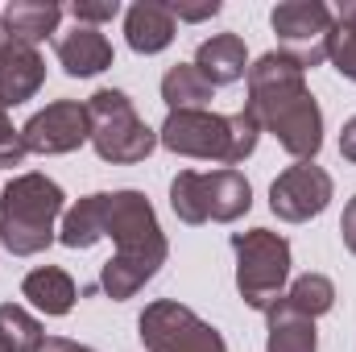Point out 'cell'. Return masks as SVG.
Returning <instances> with one entry per match:
<instances>
[{
  "mask_svg": "<svg viewBox=\"0 0 356 352\" xmlns=\"http://www.w3.org/2000/svg\"><path fill=\"white\" fill-rule=\"evenodd\" d=\"M124 38L137 54H162L175 42V13L170 4H154L141 0L124 13Z\"/></svg>",
  "mask_w": 356,
  "mask_h": 352,
  "instance_id": "15",
  "label": "cell"
},
{
  "mask_svg": "<svg viewBox=\"0 0 356 352\" xmlns=\"http://www.w3.org/2000/svg\"><path fill=\"white\" fill-rule=\"evenodd\" d=\"M170 13H175V21H207V17L220 13V4H216V0H207V4H199V8H182V4H175Z\"/></svg>",
  "mask_w": 356,
  "mask_h": 352,
  "instance_id": "26",
  "label": "cell"
},
{
  "mask_svg": "<svg viewBox=\"0 0 356 352\" xmlns=\"http://www.w3.org/2000/svg\"><path fill=\"white\" fill-rule=\"evenodd\" d=\"M261 125L249 108L241 112H170L166 125L158 129V145H166L170 154L182 158H203V162H220L224 170H232L236 162H245L257 150Z\"/></svg>",
  "mask_w": 356,
  "mask_h": 352,
  "instance_id": "3",
  "label": "cell"
},
{
  "mask_svg": "<svg viewBox=\"0 0 356 352\" xmlns=\"http://www.w3.org/2000/svg\"><path fill=\"white\" fill-rule=\"evenodd\" d=\"M104 237L116 241V257L99 269V290L116 303L133 298L170 257L154 203L141 191H95L63 216L58 241L67 249H91Z\"/></svg>",
  "mask_w": 356,
  "mask_h": 352,
  "instance_id": "1",
  "label": "cell"
},
{
  "mask_svg": "<svg viewBox=\"0 0 356 352\" xmlns=\"http://www.w3.org/2000/svg\"><path fill=\"white\" fill-rule=\"evenodd\" d=\"M327 63L356 83V0H348L336 17V29H332V42H327Z\"/></svg>",
  "mask_w": 356,
  "mask_h": 352,
  "instance_id": "22",
  "label": "cell"
},
{
  "mask_svg": "<svg viewBox=\"0 0 356 352\" xmlns=\"http://www.w3.org/2000/svg\"><path fill=\"white\" fill-rule=\"evenodd\" d=\"M282 303H286L290 311L307 315V319H319V315H327V311L336 307V286H332V278H323V273H302V278L290 282V290L282 294Z\"/></svg>",
  "mask_w": 356,
  "mask_h": 352,
  "instance_id": "20",
  "label": "cell"
},
{
  "mask_svg": "<svg viewBox=\"0 0 356 352\" xmlns=\"http://www.w3.org/2000/svg\"><path fill=\"white\" fill-rule=\"evenodd\" d=\"M42 83H46V63H42L38 46L8 42L0 50V108H17V104L33 99Z\"/></svg>",
  "mask_w": 356,
  "mask_h": 352,
  "instance_id": "12",
  "label": "cell"
},
{
  "mask_svg": "<svg viewBox=\"0 0 356 352\" xmlns=\"http://www.w3.org/2000/svg\"><path fill=\"white\" fill-rule=\"evenodd\" d=\"M21 294H25L42 315H67V311L75 307V298H79L71 273L58 269V265H38V269H29L25 282H21Z\"/></svg>",
  "mask_w": 356,
  "mask_h": 352,
  "instance_id": "16",
  "label": "cell"
},
{
  "mask_svg": "<svg viewBox=\"0 0 356 352\" xmlns=\"http://www.w3.org/2000/svg\"><path fill=\"white\" fill-rule=\"evenodd\" d=\"M269 319V336L266 352H319V336H315V319L290 311L282 298L266 311Z\"/></svg>",
  "mask_w": 356,
  "mask_h": 352,
  "instance_id": "18",
  "label": "cell"
},
{
  "mask_svg": "<svg viewBox=\"0 0 356 352\" xmlns=\"http://www.w3.org/2000/svg\"><path fill=\"white\" fill-rule=\"evenodd\" d=\"M54 54H58L63 71L75 79H91V75L112 67V42L91 25H75L67 33H54Z\"/></svg>",
  "mask_w": 356,
  "mask_h": 352,
  "instance_id": "13",
  "label": "cell"
},
{
  "mask_svg": "<svg viewBox=\"0 0 356 352\" xmlns=\"http://www.w3.org/2000/svg\"><path fill=\"white\" fill-rule=\"evenodd\" d=\"M332 191H336V182H332V175L323 166L298 162V166H290V170H282V175L273 178L269 207L286 224H307L311 216H319L332 203Z\"/></svg>",
  "mask_w": 356,
  "mask_h": 352,
  "instance_id": "10",
  "label": "cell"
},
{
  "mask_svg": "<svg viewBox=\"0 0 356 352\" xmlns=\"http://www.w3.org/2000/svg\"><path fill=\"white\" fill-rule=\"evenodd\" d=\"M42 340H46V332H42V323L25 307L0 303V344L4 349L8 352H38Z\"/></svg>",
  "mask_w": 356,
  "mask_h": 352,
  "instance_id": "21",
  "label": "cell"
},
{
  "mask_svg": "<svg viewBox=\"0 0 356 352\" xmlns=\"http://www.w3.org/2000/svg\"><path fill=\"white\" fill-rule=\"evenodd\" d=\"M340 154H344L348 162H356V116L344 125V133H340Z\"/></svg>",
  "mask_w": 356,
  "mask_h": 352,
  "instance_id": "28",
  "label": "cell"
},
{
  "mask_svg": "<svg viewBox=\"0 0 356 352\" xmlns=\"http://www.w3.org/2000/svg\"><path fill=\"white\" fill-rule=\"evenodd\" d=\"M195 67H199V75H203L211 88H228V83L245 79V71H249L245 38H236V33H216V38H207V42L195 50Z\"/></svg>",
  "mask_w": 356,
  "mask_h": 352,
  "instance_id": "14",
  "label": "cell"
},
{
  "mask_svg": "<svg viewBox=\"0 0 356 352\" xmlns=\"http://www.w3.org/2000/svg\"><path fill=\"white\" fill-rule=\"evenodd\" d=\"M170 207L182 224H232L253 207V186L241 170H182L170 182Z\"/></svg>",
  "mask_w": 356,
  "mask_h": 352,
  "instance_id": "6",
  "label": "cell"
},
{
  "mask_svg": "<svg viewBox=\"0 0 356 352\" xmlns=\"http://www.w3.org/2000/svg\"><path fill=\"white\" fill-rule=\"evenodd\" d=\"M269 21H273L282 54L290 63H298L302 71L319 67L327 58V42H332L336 17H332V8L323 0H282Z\"/></svg>",
  "mask_w": 356,
  "mask_h": 352,
  "instance_id": "9",
  "label": "cell"
},
{
  "mask_svg": "<svg viewBox=\"0 0 356 352\" xmlns=\"http://www.w3.org/2000/svg\"><path fill=\"white\" fill-rule=\"evenodd\" d=\"M137 336L145 352H228L224 336L175 298H158L141 311Z\"/></svg>",
  "mask_w": 356,
  "mask_h": 352,
  "instance_id": "8",
  "label": "cell"
},
{
  "mask_svg": "<svg viewBox=\"0 0 356 352\" xmlns=\"http://www.w3.org/2000/svg\"><path fill=\"white\" fill-rule=\"evenodd\" d=\"M38 352H95V349H88V344H75V340H67V336H46Z\"/></svg>",
  "mask_w": 356,
  "mask_h": 352,
  "instance_id": "27",
  "label": "cell"
},
{
  "mask_svg": "<svg viewBox=\"0 0 356 352\" xmlns=\"http://www.w3.org/2000/svg\"><path fill=\"white\" fill-rule=\"evenodd\" d=\"M340 232H344V245H348V253L356 257V195L348 199V207H344V216H340Z\"/></svg>",
  "mask_w": 356,
  "mask_h": 352,
  "instance_id": "25",
  "label": "cell"
},
{
  "mask_svg": "<svg viewBox=\"0 0 356 352\" xmlns=\"http://www.w3.org/2000/svg\"><path fill=\"white\" fill-rule=\"evenodd\" d=\"M257 125L277 137V145L298 158V162H315L319 145H323V112L315 104V95L307 88V71L298 63H290L282 50L261 54L249 67V104H245Z\"/></svg>",
  "mask_w": 356,
  "mask_h": 352,
  "instance_id": "2",
  "label": "cell"
},
{
  "mask_svg": "<svg viewBox=\"0 0 356 352\" xmlns=\"http://www.w3.org/2000/svg\"><path fill=\"white\" fill-rule=\"evenodd\" d=\"M120 13V4L116 0H104V4H91V0H79V4H71V17H75V25H91V29H99L104 21H112Z\"/></svg>",
  "mask_w": 356,
  "mask_h": 352,
  "instance_id": "24",
  "label": "cell"
},
{
  "mask_svg": "<svg viewBox=\"0 0 356 352\" xmlns=\"http://www.w3.org/2000/svg\"><path fill=\"white\" fill-rule=\"evenodd\" d=\"M88 129H91V145L104 162L112 166H133L145 162L158 145V133L137 116L133 99L116 88H99L88 99Z\"/></svg>",
  "mask_w": 356,
  "mask_h": 352,
  "instance_id": "5",
  "label": "cell"
},
{
  "mask_svg": "<svg viewBox=\"0 0 356 352\" xmlns=\"http://www.w3.org/2000/svg\"><path fill=\"white\" fill-rule=\"evenodd\" d=\"M211 95H216V88L199 75L195 63H178L162 75V99L170 112H203L211 104Z\"/></svg>",
  "mask_w": 356,
  "mask_h": 352,
  "instance_id": "19",
  "label": "cell"
},
{
  "mask_svg": "<svg viewBox=\"0 0 356 352\" xmlns=\"http://www.w3.org/2000/svg\"><path fill=\"white\" fill-rule=\"evenodd\" d=\"M21 141L29 154H71L83 141H91L88 104L79 99H54L42 112H33L21 129Z\"/></svg>",
  "mask_w": 356,
  "mask_h": 352,
  "instance_id": "11",
  "label": "cell"
},
{
  "mask_svg": "<svg viewBox=\"0 0 356 352\" xmlns=\"http://www.w3.org/2000/svg\"><path fill=\"white\" fill-rule=\"evenodd\" d=\"M8 42H13V38H8V29H4V17H0V50H4Z\"/></svg>",
  "mask_w": 356,
  "mask_h": 352,
  "instance_id": "29",
  "label": "cell"
},
{
  "mask_svg": "<svg viewBox=\"0 0 356 352\" xmlns=\"http://www.w3.org/2000/svg\"><path fill=\"white\" fill-rule=\"evenodd\" d=\"M0 352H8V349H4V344H0Z\"/></svg>",
  "mask_w": 356,
  "mask_h": 352,
  "instance_id": "30",
  "label": "cell"
},
{
  "mask_svg": "<svg viewBox=\"0 0 356 352\" xmlns=\"http://www.w3.org/2000/svg\"><path fill=\"white\" fill-rule=\"evenodd\" d=\"M63 186L54 178L38 175H17L4 191H0V245L13 257H33L42 249H50L54 241V224L63 216Z\"/></svg>",
  "mask_w": 356,
  "mask_h": 352,
  "instance_id": "4",
  "label": "cell"
},
{
  "mask_svg": "<svg viewBox=\"0 0 356 352\" xmlns=\"http://www.w3.org/2000/svg\"><path fill=\"white\" fill-rule=\"evenodd\" d=\"M25 141H21V129H13L8 120V108H0V170H13L25 162Z\"/></svg>",
  "mask_w": 356,
  "mask_h": 352,
  "instance_id": "23",
  "label": "cell"
},
{
  "mask_svg": "<svg viewBox=\"0 0 356 352\" xmlns=\"http://www.w3.org/2000/svg\"><path fill=\"white\" fill-rule=\"evenodd\" d=\"M236 253V290L253 311H269L286 294L290 278V241L269 228H249L232 237Z\"/></svg>",
  "mask_w": 356,
  "mask_h": 352,
  "instance_id": "7",
  "label": "cell"
},
{
  "mask_svg": "<svg viewBox=\"0 0 356 352\" xmlns=\"http://www.w3.org/2000/svg\"><path fill=\"white\" fill-rule=\"evenodd\" d=\"M58 21H63V8L58 4H42V0H13L4 8V29L13 42H25V46H38L46 38L58 33Z\"/></svg>",
  "mask_w": 356,
  "mask_h": 352,
  "instance_id": "17",
  "label": "cell"
}]
</instances>
